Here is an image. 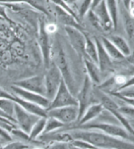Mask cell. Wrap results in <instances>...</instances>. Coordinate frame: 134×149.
Returning a JSON list of instances; mask_svg holds the SVG:
<instances>
[{
    "label": "cell",
    "instance_id": "obj_32",
    "mask_svg": "<svg viewBox=\"0 0 134 149\" xmlns=\"http://www.w3.org/2000/svg\"><path fill=\"white\" fill-rule=\"evenodd\" d=\"M44 149H70V144L66 142H51Z\"/></svg>",
    "mask_w": 134,
    "mask_h": 149
},
{
    "label": "cell",
    "instance_id": "obj_9",
    "mask_svg": "<svg viewBox=\"0 0 134 149\" xmlns=\"http://www.w3.org/2000/svg\"><path fill=\"white\" fill-rule=\"evenodd\" d=\"M14 118L16 120V123L19 129L24 130L27 134H30L32 127L35 125V123L39 120L41 117L36 116L34 114H31L30 112L26 111L21 106L15 103L14 107Z\"/></svg>",
    "mask_w": 134,
    "mask_h": 149
},
{
    "label": "cell",
    "instance_id": "obj_5",
    "mask_svg": "<svg viewBox=\"0 0 134 149\" xmlns=\"http://www.w3.org/2000/svg\"><path fill=\"white\" fill-rule=\"evenodd\" d=\"M65 106H78V103H77L76 97L70 92L66 84L62 79L54 97L50 100L49 106L47 110H50V109L53 108L65 107Z\"/></svg>",
    "mask_w": 134,
    "mask_h": 149
},
{
    "label": "cell",
    "instance_id": "obj_43",
    "mask_svg": "<svg viewBox=\"0 0 134 149\" xmlns=\"http://www.w3.org/2000/svg\"><path fill=\"white\" fill-rule=\"evenodd\" d=\"M131 42H132V49H131V52H132V54H134V37L132 39H130Z\"/></svg>",
    "mask_w": 134,
    "mask_h": 149
},
{
    "label": "cell",
    "instance_id": "obj_19",
    "mask_svg": "<svg viewBox=\"0 0 134 149\" xmlns=\"http://www.w3.org/2000/svg\"><path fill=\"white\" fill-rule=\"evenodd\" d=\"M83 61L85 64L86 73H87V76L89 77L91 81L93 82V84L100 86L102 84V74L100 69H99V66L92 60H90L89 58H83Z\"/></svg>",
    "mask_w": 134,
    "mask_h": 149
},
{
    "label": "cell",
    "instance_id": "obj_27",
    "mask_svg": "<svg viewBox=\"0 0 134 149\" xmlns=\"http://www.w3.org/2000/svg\"><path fill=\"white\" fill-rule=\"evenodd\" d=\"M14 101L8 99V98H0V109L9 116L14 117Z\"/></svg>",
    "mask_w": 134,
    "mask_h": 149
},
{
    "label": "cell",
    "instance_id": "obj_18",
    "mask_svg": "<svg viewBox=\"0 0 134 149\" xmlns=\"http://www.w3.org/2000/svg\"><path fill=\"white\" fill-rule=\"evenodd\" d=\"M54 9L56 18H57L58 22L60 24H62L64 26H70V28H75L81 31V25H80V22L76 18L73 17L71 14H69L68 12H66L62 8L56 6V5H54Z\"/></svg>",
    "mask_w": 134,
    "mask_h": 149
},
{
    "label": "cell",
    "instance_id": "obj_13",
    "mask_svg": "<svg viewBox=\"0 0 134 149\" xmlns=\"http://www.w3.org/2000/svg\"><path fill=\"white\" fill-rule=\"evenodd\" d=\"M97 46V52H98V66L99 69L101 71L102 74V78H103V74H109L111 72L114 70V62L111 59V57L109 56V54L106 53V51L104 50L102 41L100 38L95 37L94 38Z\"/></svg>",
    "mask_w": 134,
    "mask_h": 149
},
{
    "label": "cell",
    "instance_id": "obj_3",
    "mask_svg": "<svg viewBox=\"0 0 134 149\" xmlns=\"http://www.w3.org/2000/svg\"><path fill=\"white\" fill-rule=\"evenodd\" d=\"M73 129L84 130H99V132H102L106 134L121 138V139H124V140H126V141L134 143V136L130 132H128L127 130L122 126H120V125L111 123V122L92 121V122H90V123L81 125V126H77L73 127Z\"/></svg>",
    "mask_w": 134,
    "mask_h": 149
},
{
    "label": "cell",
    "instance_id": "obj_45",
    "mask_svg": "<svg viewBox=\"0 0 134 149\" xmlns=\"http://www.w3.org/2000/svg\"><path fill=\"white\" fill-rule=\"evenodd\" d=\"M33 149H44V148H42V147H35Z\"/></svg>",
    "mask_w": 134,
    "mask_h": 149
},
{
    "label": "cell",
    "instance_id": "obj_26",
    "mask_svg": "<svg viewBox=\"0 0 134 149\" xmlns=\"http://www.w3.org/2000/svg\"><path fill=\"white\" fill-rule=\"evenodd\" d=\"M65 127H66V125L61 123L60 121L56 120L55 118L47 117L44 134H50V132H56V130H59L61 129H64Z\"/></svg>",
    "mask_w": 134,
    "mask_h": 149
},
{
    "label": "cell",
    "instance_id": "obj_37",
    "mask_svg": "<svg viewBox=\"0 0 134 149\" xmlns=\"http://www.w3.org/2000/svg\"><path fill=\"white\" fill-rule=\"evenodd\" d=\"M0 17L6 19L7 21H10V19H9V17H8V15H7L6 7H5L4 5L1 4V3H0Z\"/></svg>",
    "mask_w": 134,
    "mask_h": 149
},
{
    "label": "cell",
    "instance_id": "obj_36",
    "mask_svg": "<svg viewBox=\"0 0 134 149\" xmlns=\"http://www.w3.org/2000/svg\"><path fill=\"white\" fill-rule=\"evenodd\" d=\"M134 86V74L132 77H130L129 79H127L126 81H125V84H123L122 86H120L118 89H117V91H119V90H121V89H123V88H125V87H128V86ZM116 91V92H117Z\"/></svg>",
    "mask_w": 134,
    "mask_h": 149
},
{
    "label": "cell",
    "instance_id": "obj_1",
    "mask_svg": "<svg viewBox=\"0 0 134 149\" xmlns=\"http://www.w3.org/2000/svg\"><path fill=\"white\" fill-rule=\"evenodd\" d=\"M68 132L71 134L73 139L85 140L98 149H134V143L106 134L99 130L73 129Z\"/></svg>",
    "mask_w": 134,
    "mask_h": 149
},
{
    "label": "cell",
    "instance_id": "obj_35",
    "mask_svg": "<svg viewBox=\"0 0 134 149\" xmlns=\"http://www.w3.org/2000/svg\"><path fill=\"white\" fill-rule=\"evenodd\" d=\"M56 30H57V28H56V26L54 25V24H52V23L45 24V31H47L49 34L55 33Z\"/></svg>",
    "mask_w": 134,
    "mask_h": 149
},
{
    "label": "cell",
    "instance_id": "obj_24",
    "mask_svg": "<svg viewBox=\"0 0 134 149\" xmlns=\"http://www.w3.org/2000/svg\"><path fill=\"white\" fill-rule=\"evenodd\" d=\"M121 18H122V22H123V26H124L125 31H126L127 36H129V38L132 39L134 37V18L131 17L128 11L124 7L122 8V11H121Z\"/></svg>",
    "mask_w": 134,
    "mask_h": 149
},
{
    "label": "cell",
    "instance_id": "obj_46",
    "mask_svg": "<svg viewBox=\"0 0 134 149\" xmlns=\"http://www.w3.org/2000/svg\"><path fill=\"white\" fill-rule=\"evenodd\" d=\"M117 2H118V3H120V0H117Z\"/></svg>",
    "mask_w": 134,
    "mask_h": 149
},
{
    "label": "cell",
    "instance_id": "obj_38",
    "mask_svg": "<svg viewBox=\"0 0 134 149\" xmlns=\"http://www.w3.org/2000/svg\"><path fill=\"white\" fill-rule=\"evenodd\" d=\"M128 13H129V15L131 16V17L134 18V0H132L131 1V3L129 5V8H128Z\"/></svg>",
    "mask_w": 134,
    "mask_h": 149
},
{
    "label": "cell",
    "instance_id": "obj_47",
    "mask_svg": "<svg viewBox=\"0 0 134 149\" xmlns=\"http://www.w3.org/2000/svg\"></svg>",
    "mask_w": 134,
    "mask_h": 149
},
{
    "label": "cell",
    "instance_id": "obj_42",
    "mask_svg": "<svg viewBox=\"0 0 134 149\" xmlns=\"http://www.w3.org/2000/svg\"><path fill=\"white\" fill-rule=\"evenodd\" d=\"M126 58V60L128 61L129 63H131L132 65H134V54H131V55H129L128 57H125Z\"/></svg>",
    "mask_w": 134,
    "mask_h": 149
},
{
    "label": "cell",
    "instance_id": "obj_10",
    "mask_svg": "<svg viewBox=\"0 0 134 149\" xmlns=\"http://www.w3.org/2000/svg\"><path fill=\"white\" fill-rule=\"evenodd\" d=\"M64 31L71 47L80 57L85 58V34L81 31L70 26H64Z\"/></svg>",
    "mask_w": 134,
    "mask_h": 149
},
{
    "label": "cell",
    "instance_id": "obj_41",
    "mask_svg": "<svg viewBox=\"0 0 134 149\" xmlns=\"http://www.w3.org/2000/svg\"><path fill=\"white\" fill-rule=\"evenodd\" d=\"M102 1H103V0H92V7H91V9H94V8L100 4Z\"/></svg>",
    "mask_w": 134,
    "mask_h": 149
},
{
    "label": "cell",
    "instance_id": "obj_17",
    "mask_svg": "<svg viewBox=\"0 0 134 149\" xmlns=\"http://www.w3.org/2000/svg\"><path fill=\"white\" fill-rule=\"evenodd\" d=\"M13 94V93H12ZM12 101H14L16 104H18L19 106H21L23 109H25L26 111L30 112L31 114H34L36 116H39V117H44V118H47V109L41 107V106L35 104V103H32V102H29V101H26L20 98L17 95L13 94V98H12Z\"/></svg>",
    "mask_w": 134,
    "mask_h": 149
},
{
    "label": "cell",
    "instance_id": "obj_30",
    "mask_svg": "<svg viewBox=\"0 0 134 149\" xmlns=\"http://www.w3.org/2000/svg\"><path fill=\"white\" fill-rule=\"evenodd\" d=\"M3 149H30V145L24 143L19 140H12V141L6 143L5 145L2 146Z\"/></svg>",
    "mask_w": 134,
    "mask_h": 149
},
{
    "label": "cell",
    "instance_id": "obj_21",
    "mask_svg": "<svg viewBox=\"0 0 134 149\" xmlns=\"http://www.w3.org/2000/svg\"><path fill=\"white\" fill-rule=\"evenodd\" d=\"M108 38L114 43V46L119 50L120 53H121L124 57H128L129 55L132 54V52H131V47L129 46L128 42L125 40L123 37L119 36H109Z\"/></svg>",
    "mask_w": 134,
    "mask_h": 149
},
{
    "label": "cell",
    "instance_id": "obj_2",
    "mask_svg": "<svg viewBox=\"0 0 134 149\" xmlns=\"http://www.w3.org/2000/svg\"><path fill=\"white\" fill-rule=\"evenodd\" d=\"M51 60L56 65V67L59 69L61 76H62V79L66 84V86L69 88V90H70V92L74 96L77 95L78 89H77L76 81H75L74 74L71 71L70 64H69L68 58L66 56L65 50L63 48L62 42H61V40L58 37H55L54 43L52 45Z\"/></svg>",
    "mask_w": 134,
    "mask_h": 149
},
{
    "label": "cell",
    "instance_id": "obj_4",
    "mask_svg": "<svg viewBox=\"0 0 134 149\" xmlns=\"http://www.w3.org/2000/svg\"><path fill=\"white\" fill-rule=\"evenodd\" d=\"M61 81H62V76H61L59 69L56 67L54 63L51 62L44 74L45 96L49 101L54 97Z\"/></svg>",
    "mask_w": 134,
    "mask_h": 149
},
{
    "label": "cell",
    "instance_id": "obj_44",
    "mask_svg": "<svg viewBox=\"0 0 134 149\" xmlns=\"http://www.w3.org/2000/svg\"><path fill=\"white\" fill-rule=\"evenodd\" d=\"M70 149H81V148H77V147H74V146L70 145Z\"/></svg>",
    "mask_w": 134,
    "mask_h": 149
},
{
    "label": "cell",
    "instance_id": "obj_16",
    "mask_svg": "<svg viewBox=\"0 0 134 149\" xmlns=\"http://www.w3.org/2000/svg\"><path fill=\"white\" fill-rule=\"evenodd\" d=\"M104 110V109L103 107V105H102L100 102L92 103V104L87 107V109H86L84 112V114H83V116L78 121V124H77L75 127L81 126V125H84V124L90 123V122H92V121H95V120L99 118V116L103 113ZM73 127H72V129H73Z\"/></svg>",
    "mask_w": 134,
    "mask_h": 149
},
{
    "label": "cell",
    "instance_id": "obj_6",
    "mask_svg": "<svg viewBox=\"0 0 134 149\" xmlns=\"http://www.w3.org/2000/svg\"><path fill=\"white\" fill-rule=\"evenodd\" d=\"M50 34L45 31V23L42 20L39 21V48L42 51V60L45 68H49L51 64V50H52V43L50 40Z\"/></svg>",
    "mask_w": 134,
    "mask_h": 149
},
{
    "label": "cell",
    "instance_id": "obj_14",
    "mask_svg": "<svg viewBox=\"0 0 134 149\" xmlns=\"http://www.w3.org/2000/svg\"><path fill=\"white\" fill-rule=\"evenodd\" d=\"M0 3L2 4H21L26 3L29 6L35 8L37 11L44 13L45 15L50 14L49 1V0H0Z\"/></svg>",
    "mask_w": 134,
    "mask_h": 149
},
{
    "label": "cell",
    "instance_id": "obj_12",
    "mask_svg": "<svg viewBox=\"0 0 134 149\" xmlns=\"http://www.w3.org/2000/svg\"><path fill=\"white\" fill-rule=\"evenodd\" d=\"M11 89L13 91V94L17 95V96L22 98V99L29 101V102L35 103V104L41 106V107L44 109L49 108L50 101L47 99V96H44V95H41V94H37V93L29 91V90L21 88V87L16 86H12Z\"/></svg>",
    "mask_w": 134,
    "mask_h": 149
},
{
    "label": "cell",
    "instance_id": "obj_11",
    "mask_svg": "<svg viewBox=\"0 0 134 149\" xmlns=\"http://www.w3.org/2000/svg\"><path fill=\"white\" fill-rule=\"evenodd\" d=\"M14 86L45 96V84L44 74H37V76L31 77V78L22 79V81H18L15 82Z\"/></svg>",
    "mask_w": 134,
    "mask_h": 149
},
{
    "label": "cell",
    "instance_id": "obj_25",
    "mask_svg": "<svg viewBox=\"0 0 134 149\" xmlns=\"http://www.w3.org/2000/svg\"><path fill=\"white\" fill-rule=\"evenodd\" d=\"M45 123H47V118H44V117H41V118L35 123L33 127H32L30 134H29L30 138L32 140H35V141H36L37 138L44 134Z\"/></svg>",
    "mask_w": 134,
    "mask_h": 149
},
{
    "label": "cell",
    "instance_id": "obj_39",
    "mask_svg": "<svg viewBox=\"0 0 134 149\" xmlns=\"http://www.w3.org/2000/svg\"><path fill=\"white\" fill-rule=\"evenodd\" d=\"M131 1L132 0H120V3L122 4V6L125 8L126 10H128V8H129V5L131 3Z\"/></svg>",
    "mask_w": 134,
    "mask_h": 149
},
{
    "label": "cell",
    "instance_id": "obj_8",
    "mask_svg": "<svg viewBox=\"0 0 134 149\" xmlns=\"http://www.w3.org/2000/svg\"><path fill=\"white\" fill-rule=\"evenodd\" d=\"M94 95L93 93V82L91 81L89 77L86 74L84 78V81L82 84L81 88L78 90V93L76 95L77 103H78V110H79V117L78 121L80 118L83 116L85 110L89 105H91V98Z\"/></svg>",
    "mask_w": 134,
    "mask_h": 149
},
{
    "label": "cell",
    "instance_id": "obj_7",
    "mask_svg": "<svg viewBox=\"0 0 134 149\" xmlns=\"http://www.w3.org/2000/svg\"><path fill=\"white\" fill-rule=\"evenodd\" d=\"M47 111V117H52L60 121L64 125H70L78 122V106H65V107L53 108Z\"/></svg>",
    "mask_w": 134,
    "mask_h": 149
},
{
    "label": "cell",
    "instance_id": "obj_33",
    "mask_svg": "<svg viewBox=\"0 0 134 149\" xmlns=\"http://www.w3.org/2000/svg\"><path fill=\"white\" fill-rule=\"evenodd\" d=\"M0 138L6 140L8 142H10L13 140V137H12V135L10 134V132H7V130H5L4 129H2L1 127H0Z\"/></svg>",
    "mask_w": 134,
    "mask_h": 149
},
{
    "label": "cell",
    "instance_id": "obj_34",
    "mask_svg": "<svg viewBox=\"0 0 134 149\" xmlns=\"http://www.w3.org/2000/svg\"><path fill=\"white\" fill-rule=\"evenodd\" d=\"M114 97L117 98L118 100L122 101V102L126 103V104L132 106V107H134V99H131V98H125V97H122V96H119V95H116V94H111Z\"/></svg>",
    "mask_w": 134,
    "mask_h": 149
},
{
    "label": "cell",
    "instance_id": "obj_40",
    "mask_svg": "<svg viewBox=\"0 0 134 149\" xmlns=\"http://www.w3.org/2000/svg\"><path fill=\"white\" fill-rule=\"evenodd\" d=\"M0 117H5V118H8V119H11V120H13V121H16L14 117L9 116V115H8V114H6V113H5V112L2 111L1 109H0Z\"/></svg>",
    "mask_w": 134,
    "mask_h": 149
},
{
    "label": "cell",
    "instance_id": "obj_20",
    "mask_svg": "<svg viewBox=\"0 0 134 149\" xmlns=\"http://www.w3.org/2000/svg\"><path fill=\"white\" fill-rule=\"evenodd\" d=\"M101 41H102V44H103L104 50L106 51V53L109 54V56L111 57V59L116 62V61H120V60H123L124 59V56H123L118 49L116 48V46L114 45V43L109 40L108 37L106 36H102L101 37Z\"/></svg>",
    "mask_w": 134,
    "mask_h": 149
},
{
    "label": "cell",
    "instance_id": "obj_22",
    "mask_svg": "<svg viewBox=\"0 0 134 149\" xmlns=\"http://www.w3.org/2000/svg\"><path fill=\"white\" fill-rule=\"evenodd\" d=\"M106 5V9L109 11V17L111 19L112 26L114 29L116 30L118 26V20H119V7L117 0H104Z\"/></svg>",
    "mask_w": 134,
    "mask_h": 149
},
{
    "label": "cell",
    "instance_id": "obj_31",
    "mask_svg": "<svg viewBox=\"0 0 134 149\" xmlns=\"http://www.w3.org/2000/svg\"><path fill=\"white\" fill-rule=\"evenodd\" d=\"M109 94H116V95H119V96H122L125 98L134 99V86L125 87V88L119 90V91H117V92H111Z\"/></svg>",
    "mask_w": 134,
    "mask_h": 149
},
{
    "label": "cell",
    "instance_id": "obj_15",
    "mask_svg": "<svg viewBox=\"0 0 134 149\" xmlns=\"http://www.w3.org/2000/svg\"><path fill=\"white\" fill-rule=\"evenodd\" d=\"M92 10L96 14V16L98 17L99 20H100L103 31H109L114 29L111 19L109 17V14L108 9H106V1H104V0H103L100 4L97 5V6Z\"/></svg>",
    "mask_w": 134,
    "mask_h": 149
},
{
    "label": "cell",
    "instance_id": "obj_29",
    "mask_svg": "<svg viewBox=\"0 0 134 149\" xmlns=\"http://www.w3.org/2000/svg\"><path fill=\"white\" fill-rule=\"evenodd\" d=\"M86 17H87L88 21H89V23L94 26V28L97 29L98 31H103V28H102L100 20L98 19V17L96 16V14L94 13V11H93L92 9L89 10V12L86 14Z\"/></svg>",
    "mask_w": 134,
    "mask_h": 149
},
{
    "label": "cell",
    "instance_id": "obj_28",
    "mask_svg": "<svg viewBox=\"0 0 134 149\" xmlns=\"http://www.w3.org/2000/svg\"><path fill=\"white\" fill-rule=\"evenodd\" d=\"M79 5H78V9H77V15H78L79 19H82L83 17H85L86 14L89 12V10H91L92 7V0H78Z\"/></svg>",
    "mask_w": 134,
    "mask_h": 149
},
{
    "label": "cell",
    "instance_id": "obj_23",
    "mask_svg": "<svg viewBox=\"0 0 134 149\" xmlns=\"http://www.w3.org/2000/svg\"><path fill=\"white\" fill-rule=\"evenodd\" d=\"M85 58H89L93 62H95L98 65V52H97V46H96L95 40L93 38L85 34Z\"/></svg>",
    "mask_w": 134,
    "mask_h": 149
}]
</instances>
